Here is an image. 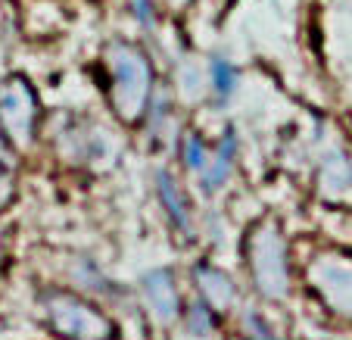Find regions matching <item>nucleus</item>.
Here are the masks:
<instances>
[{"label":"nucleus","mask_w":352,"mask_h":340,"mask_svg":"<svg viewBox=\"0 0 352 340\" xmlns=\"http://www.w3.org/2000/svg\"><path fill=\"white\" fill-rule=\"evenodd\" d=\"M109 72V103L116 116L125 122H138L153 100V69L150 60L131 41H113L107 47Z\"/></svg>","instance_id":"1"},{"label":"nucleus","mask_w":352,"mask_h":340,"mask_svg":"<svg viewBox=\"0 0 352 340\" xmlns=\"http://www.w3.org/2000/svg\"><path fill=\"white\" fill-rule=\"evenodd\" d=\"M246 268L256 281V290L272 300L290 294V262H287L284 234L274 222H262L246 240Z\"/></svg>","instance_id":"2"},{"label":"nucleus","mask_w":352,"mask_h":340,"mask_svg":"<svg viewBox=\"0 0 352 340\" xmlns=\"http://www.w3.org/2000/svg\"><path fill=\"white\" fill-rule=\"evenodd\" d=\"M50 328L60 331L69 340H109L113 337V321L100 312L97 306L85 303L81 297L69 290H50L44 297Z\"/></svg>","instance_id":"3"},{"label":"nucleus","mask_w":352,"mask_h":340,"mask_svg":"<svg viewBox=\"0 0 352 340\" xmlns=\"http://www.w3.org/2000/svg\"><path fill=\"white\" fill-rule=\"evenodd\" d=\"M0 122L13 138V144H32L34 140V125H38V100L28 81L13 78L3 94H0Z\"/></svg>","instance_id":"4"},{"label":"nucleus","mask_w":352,"mask_h":340,"mask_svg":"<svg viewBox=\"0 0 352 340\" xmlns=\"http://www.w3.org/2000/svg\"><path fill=\"white\" fill-rule=\"evenodd\" d=\"M140 297H144L146 312L153 315L160 325H172L181 315V297L175 287L172 268H153L140 278Z\"/></svg>","instance_id":"5"},{"label":"nucleus","mask_w":352,"mask_h":340,"mask_svg":"<svg viewBox=\"0 0 352 340\" xmlns=\"http://www.w3.org/2000/svg\"><path fill=\"white\" fill-rule=\"evenodd\" d=\"M315 287L321 290L327 303L337 312L352 315V259L340 262V259H321L315 266Z\"/></svg>","instance_id":"6"},{"label":"nucleus","mask_w":352,"mask_h":340,"mask_svg":"<svg viewBox=\"0 0 352 340\" xmlns=\"http://www.w3.org/2000/svg\"><path fill=\"white\" fill-rule=\"evenodd\" d=\"M193 281H197V294L215 309V312H228L237 300V287H234L231 275H225L212 262H197L193 266Z\"/></svg>","instance_id":"7"},{"label":"nucleus","mask_w":352,"mask_h":340,"mask_svg":"<svg viewBox=\"0 0 352 340\" xmlns=\"http://www.w3.org/2000/svg\"><path fill=\"white\" fill-rule=\"evenodd\" d=\"M156 191H160V200L166 206L168 219L172 225L178 228L184 237H193V209H190V200H187V193L181 191V184L172 178V172L160 169L156 172Z\"/></svg>","instance_id":"8"},{"label":"nucleus","mask_w":352,"mask_h":340,"mask_svg":"<svg viewBox=\"0 0 352 340\" xmlns=\"http://www.w3.org/2000/svg\"><path fill=\"white\" fill-rule=\"evenodd\" d=\"M237 147H240L237 131H234V128L221 131L219 147L212 150V160H209V169L199 175V187L206 193H215L228 178H231V169H234V162H237Z\"/></svg>","instance_id":"9"},{"label":"nucleus","mask_w":352,"mask_h":340,"mask_svg":"<svg viewBox=\"0 0 352 340\" xmlns=\"http://www.w3.org/2000/svg\"><path fill=\"white\" fill-rule=\"evenodd\" d=\"M237 85H240V75H237V66L225 56H212L209 60V87H212V97H215V107H225L237 94Z\"/></svg>","instance_id":"10"},{"label":"nucleus","mask_w":352,"mask_h":340,"mask_svg":"<svg viewBox=\"0 0 352 340\" xmlns=\"http://www.w3.org/2000/svg\"><path fill=\"white\" fill-rule=\"evenodd\" d=\"M184 328L193 337H209V334L215 331V309L209 306L203 297H197V300L184 309Z\"/></svg>","instance_id":"11"},{"label":"nucleus","mask_w":352,"mask_h":340,"mask_svg":"<svg viewBox=\"0 0 352 340\" xmlns=\"http://www.w3.org/2000/svg\"><path fill=\"white\" fill-rule=\"evenodd\" d=\"M181 156H184V166L190 169V172L203 175L209 169V160H212V153H209V144L203 140V134L199 131H190L184 138V147H181Z\"/></svg>","instance_id":"12"},{"label":"nucleus","mask_w":352,"mask_h":340,"mask_svg":"<svg viewBox=\"0 0 352 340\" xmlns=\"http://www.w3.org/2000/svg\"><path fill=\"white\" fill-rule=\"evenodd\" d=\"M324 184L331 187V191H340V187L352 184V162L346 160L340 150H333L324 160Z\"/></svg>","instance_id":"13"},{"label":"nucleus","mask_w":352,"mask_h":340,"mask_svg":"<svg viewBox=\"0 0 352 340\" xmlns=\"http://www.w3.org/2000/svg\"><path fill=\"white\" fill-rule=\"evenodd\" d=\"M243 328H246V337L250 340H278L274 337V331L268 328V321L262 319L256 309H246L243 312Z\"/></svg>","instance_id":"14"},{"label":"nucleus","mask_w":352,"mask_h":340,"mask_svg":"<svg viewBox=\"0 0 352 340\" xmlns=\"http://www.w3.org/2000/svg\"><path fill=\"white\" fill-rule=\"evenodd\" d=\"M131 16L144 28H153V22H156V0H131Z\"/></svg>","instance_id":"15"},{"label":"nucleus","mask_w":352,"mask_h":340,"mask_svg":"<svg viewBox=\"0 0 352 340\" xmlns=\"http://www.w3.org/2000/svg\"><path fill=\"white\" fill-rule=\"evenodd\" d=\"M0 160L7 162H13V138L7 134V128H3V122H0Z\"/></svg>","instance_id":"16"},{"label":"nucleus","mask_w":352,"mask_h":340,"mask_svg":"<svg viewBox=\"0 0 352 340\" xmlns=\"http://www.w3.org/2000/svg\"><path fill=\"white\" fill-rule=\"evenodd\" d=\"M7 193H10V187H7V175H3V169H0V203L7 200Z\"/></svg>","instance_id":"17"}]
</instances>
